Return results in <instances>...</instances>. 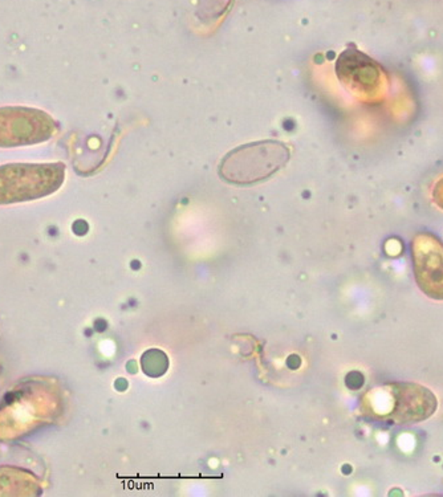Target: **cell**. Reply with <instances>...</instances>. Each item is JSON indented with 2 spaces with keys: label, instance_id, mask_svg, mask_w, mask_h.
<instances>
[{
  "label": "cell",
  "instance_id": "obj_1",
  "mask_svg": "<svg viewBox=\"0 0 443 497\" xmlns=\"http://www.w3.org/2000/svg\"><path fill=\"white\" fill-rule=\"evenodd\" d=\"M291 158L285 144L266 140L246 144L227 153L219 165V176L231 185L250 186L276 174Z\"/></svg>",
  "mask_w": 443,
  "mask_h": 497
},
{
  "label": "cell",
  "instance_id": "obj_2",
  "mask_svg": "<svg viewBox=\"0 0 443 497\" xmlns=\"http://www.w3.org/2000/svg\"><path fill=\"white\" fill-rule=\"evenodd\" d=\"M62 163H15L0 167V205L35 201L53 194L64 182Z\"/></svg>",
  "mask_w": 443,
  "mask_h": 497
},
{
  "label": "cell",
  "instance_id": "obj_3",
  "mask_svg": "<svg viewBox=\"0 0 443 497\" xmlns=\"http://www.w3.org/2000/svg\"><path fill=\"white\" fill-rule=\"evenodd\" d=\"M385 403L377 415L393 423H412L428 418L437 409V399L428 389L410 383H392L378 390Z\"/></svg>",
  "mask_w": 443,
  "mask_h": 497
},
{
  "label": "cell",
  "instance_id": "obj_4",
  "mask_svg": "<svg viewBox=\"0 0 443 497\" xmlns=\"http://www.w3.org/2000/svg\"><path fill=\"white\" fill-rule=\"evenodd\" d=\"M56 124L43 110L0 108V147L35 145L49 140Z\"/></svg>",
  "mask_w": 443,
  "mask_h": 497
},
{
  "label": "cell",
  "instance_id": "obj_5",
  "mask_svg": "<svg viewBox=\"0 0 443 497\" xmlns=\"http://www.w3.org/2000/svg\"><path fill=\"white\" fill-rule=\"evenodd\" d=\"M337 77L358 97L373 100L384 92V72L377 62L355 48L341 53L336 64Z\"/></svg>",
  "mask_w": 443,
  "mask_h": 497
},
{
  "label": "cell",
  "instance_id": "obj_6",
  "mask_svg": "<svg viewBox=\"0 0 443 497\" xmlns=\"http://www.w3.org/2000/svg\"><path fill=\"white\" fill-rule=\"evenodd\" d=\"M414 268L422 291L443 298V246L430 235H419L413 244Z\"/></svg>",
  "mask_w": 443,
  "mask_h": 497
},
{
  "label": "cell",
  "instance_id": "obj_7",
  "mask_svg": "<svg viewBox=\"0 0 443 497\" xmlns=\"http://www.w3.org/2000/svg\"><path fill=\"white\" fill-rule=\"evenodd\" d=\"M141 366L147 376L153 377V378H158V377H162L163 374L167 371L169 358L160 349H150L142 354Z\"/></svg>",
  "mask_w": 443,
  "mask_h": 497
},
{
  "label": "cell",
  "instance_id": "obj_8",
  "mask_svg": "<svg viewBox=\"0 0 443 497\" xmlns=\"http://www.w3.org/2000/svg\"><path fill=\"white\" fill-rule=\"evenodd\" d=\"M433 199H434L435 205H440L443 210V178H441L435 183V186L433 189Z\"/></svg>",
  "mask_w": 443,
  "mask_h": 497
}]
</instances>
